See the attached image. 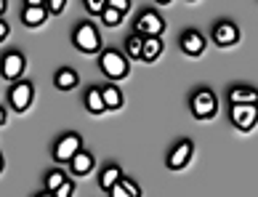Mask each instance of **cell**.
Wrapping results in <instances>:
<instances>
[{"mask_svg":"<svg viewBox=\"0 0 258 197\" xmlns=\"http://www.w3.org/2000/svg\"><path fill=\"white\" fill-rule=\"evenodd\" d=\"M85 104H88V109L93 112V115H99V112L107 109V107H104V99H101V91H88V99H85Z\"/></svg>","mask_w":258,"mask_h":197,"instance_id":"obj_18","label":"cell"},{"mask_svg":"<svg viewBox=\"0 0 258 197\" xmlns=\"http://www.w3.org/2000/svg\"><path fill=\"white\" fill-rule=\"evenodd\" d=\"M112 197H131V194H128V189L122 186V181L112 186Z\"/></svg>","mask_w":258,"mask_h":197,"instance_id":"obj_26","label":"cell"},{"mask_svg":"<svg viewBox=\"0 0 258 197\" xmlns=\"http://www.w3.org/2000/svg\"><path fill=\"white\" fill-rule=\"evenodd\" d=\"M70 165H72V173H75V176H88V173L93 171V157L80 149V152L70 160Z\"/></svg>","mask_w":258,"mask_h":197,"instance_id":"obj_10","label":"cell"},{"mask_svg":"<svg viewBox=\"0 0 258 197\" xmlns=\"http://www.w3.org/2000/svg\"><path fill=\"white\" fill-rule=\"evenodd\" d=\"M53 197H72V184H70V181H64L59 189L53 192Z\"/></svg>","mask_w":258,"mask_h":197,"instance_id":"obj_25","label":"cell"},{"mask_svg":"<svg viewBox=\"0 0 258 197\" xmlns=\"http://www.w3.org/2000/svg\"><path fill=\"white\" fill-rule=\"evenodd\" d=\"M114 184H120V168H107V171L101 173V186L104 189H112Z\"/></svg>","mask_w":258,"mask_h":197,"instance_id":"obj_19","label":"cell"},{"mask_svg":"<svg viewBox=\"0 0 258 197\" xmlns=\"http://www.w3.org/2000/svg\"><path fill=\"white\" fill-rule=\"evenodd\" d=\"M64 6H67L64 0H51V3H48V11H53V14H59L61 8H64Z\"/></svg>","mask_w":258,"mask_h":197,"instance_id":"obj_28","label":"cell"},{"mask_svg":"<svg viewBox=\"0 0 258 197\" xmlns=\"http://www.w3.org/2000/svg\"><path fill=\"white\" fill-rule=\"evenodd\" d=\"M189 157H192V144H189V142H181L173 152H170L168 163H170V168H184Z\"/></svg>","mask_w":258,"mask_h":197,"instance_id":"obj_12","label":"cell"},{"mask_svg":"<svg viewBox=\"0 0 258 197\" xmlns=\"http://www.w3.org/2000/svg\"><path fill=\"white\" fill-rule=\"evenodd\" d=\"M192 112H195L200 120L213 117L216 112H218V101H216V96H213L210 91H200L197 96L192 99Z\"/></svg>","mask_w":258,"mask_h":197,"instance_id":"obj_2","label":"cell"},{"mask_svg":"<svg viewBox=\"0 0 258 197\" xmlns=\"http://www.w3.org/2000/svg\"><path fill=\"white\" fill-rule=\"evenodd\" d=\"M232 120H234V125H240L242 130H250L255 125V120H258V107H242V104H234L232 107Z\"/></svg>","mask_w":258,"mask_h":197,"instance_id":"obj_5","label":"cell"},{"mask_svg":"<svg viewBox=\"0 0 258 197\" xmlns=\"http://www.w3.org/2000/svg\"><path fill=\"white\" fill-rule=\"evenodd\" d=\"M181 48H184V53H189V56L203 53V51H205L203 35H200V32H186L184 37H181Z\"/></svg>","mask_w":258,"mask_h":197,"instance_id":"obj_9","label":"cell"},{"mask_svg":"<svg viewBox=\"0 0 258 197\" xmlns=\"http://www.w3.org/2000/svg\"><path fill=\"white\" fill-rule=\"evenodd\" d=\"M78 86V75H75L72 70H61L59 75H56V88H61V91H70Z\"/></svg>","mask_w":258,"mask_h":197,"instance_id":"obj_17","label":"cell"},{"mask_svg":"<svg viewBox=\"0 0 258 197\" xmlns=\"http://www.w3.org/2000/svg\"><path fill=\"white\" fill-rule=\"evenodd\" d=\"M6 35H8V24L3 22V19H0V40H3Z\"/></svg>","mask_w":258,"mask_h":197,"instance_id":"obj_29","label":"cell"},{"mask_svg":"<svg viewBox=\"0 0 258 197\" xmlns=\"http://www.w3.org/2000/svg\"><path fill=\"white\" fill-rule=\"evenodd\" d=\"M104 24H109V27L120 24V14L112 11V8H104Z\"/></svg>","mask_w":258,"mask_h":197,"instance_id":"obj_21","label":"cell"},{"mask_svg":"<svg viewBox=\"0 0 258 197\" xmlns=\"http://www.w3.org/2000/svg\"><path fill=\"white\" fill-rule=\"evenodd\" d=\"M43 22H45V6H37V8H30V6H27V11H24V24L37 27V24H43Z\"/></svg>","mask_w":258,"mask_h":197,"instance_id":"obj_15","label":"cell"},{"mask_svg":"<svg viewBox=\"0 0 258 197\" xmlns=\"http://www.w3.org/2000/svg\"><path fill=\"white\" fill-rule=\"evenodd\" d=\"M232 104H242V107H258V91H250V88H234L229 93Z\"/></svg>","mask_w":258,"mask_h":197,"instance_id":"obj_11","label":"cell"},{"mask_svg":"<svg viewBox=\"0 0 258 197\" xmlns=\"http://www.w3.org/2000/svg\"><path fill=\"white\" fill-rule=\"evenodd\" d=\"M101 99H104V107H109V109H117L122 104V96H120V91L114 88V86H107L101 91Z\"/></svg>","mask_w":258,"mask_h":197,"instance_id":"obj_16","label":"cell"},{"mask_svg":"<svg viewBox=\"0 0 258 197\" xmlns=\"http://www.w3.org/2000/svg\"><path fill=\"white\" fill-rule=\"evenodd\" d=\"M122 186L128 189V194H131V197H139V194H141V192H139V186L133 184V181H122Z\"/></svg>","mask_w":258,"mask_h":197,"instance_id":"obj_27","label":"cell"},{"mask_svg":"<svg viewBox=\"0 0 258 197\" xmlns=\"http://www.w3.org/2000/svg\"><path fill=\"white\" fill-rule=\"evenodd\" d=\"M75 45L83 53H93L99 51V32L93 30V24H80L78 32H75Z\"/></svg>","mask_w":258,"mask_h":197,"instance_id":"obj_3","label":"cell"},{"mask_svg":"<svg viewBox=\"0 0 258 197\" xmlns=\"http://www.w3.org/2000/svg\"><path fill=\"white\" fill-rule=\"evenodd\" d=\"M6 6H8V3H6V0H0V14H3V11H6Z\"/></svg>","mask_w":258,"mask_h":197,"instance_id":"obj_31","label":"cell"},{"mask_svg":"<svg viewBox=\"0 0 258 197\" xmlns=\"http://www.w3.org/2000/svg\"><path fill=\"white\" fill-rule=\"evenodd\" d=\"M40 197H53V194H40Z\"/></svg>","mask_w":258,"mask_h":197,"instance_id":"obj_32","label":"cell"},{"mask_svg":"<svg viewBox=\"0 0 258 197\" xmlns=\"http://www.w3.org/2000/svg\"><path fill=\"white\" fill-rule=\"evenodd\" d=\"M64 181H67V179H64L61 173H51V176H48V189H51V192H56Z\"/></svg>","mask_w":258,"mask_h":197,"instance_id":"obj_23","label":"cell"},{"mask_svg":"<svg viewBox=\"0 0 258 197\" xmlns=\"http://www.w3.org/2000/svg\"><path fill=\"white\" fill-rule=\"evenodd\" d=\"M80 152V139L75 136V134H70V136H64L59 144H56V149H53V157L59 163H70L75 155Z\"/></svg>","mask_w":258,"mask_h":197,"instance_id":"obj_4","label":"cell"},{"mask_svg":"<svg viewBox=\"0 0 258 197\" xmlns=\"http://www.w3.org/2000/svg\"><path fill=\"white\" fill-rule=\"evenodd\" d=\"M141 45H144V37H139V35L131 37V40H128V53L139 59V56H141Z\"/></svg>","mask_w":258,"mask_h":197,"instance_id":"obj_20","label":"cell"},{"mask_svg":"<svg viewBox=\"0 0 258 197\" xmlns=\"http://www.w3.org/2000/svg\"><path fill=\"white\" fill-rule=\"evenodd\" d=\"M85 6H88V11H91V14H101L104 8H107V3H104V0H88Z\"/></svg>","mask_w":258,"mask_h":197,"instance_id":"obj_24","label":"cell"},{"mask_svg":"<svg viewBox=\"0 0 258 197\" xmlns=\"http://www.w3.org/2000/svg\"><path fill=\"white\" fill-rule=\"evenodd\" d=\"M162 27H165V24H162V19H160L157 14H152V11L139 19V32L147 35V37H160Z\"/></svg>","mask_w":258,"mask_h":197,"instance_id":"obj_7","label":"cell"},{"mask_svg":"<svg viewBox=\"0 0 258 197\" xmlns=\"http://www.w3.org/2000/svg\"><path fill=\"white\" fill-rule=\"evenodd\" d=\"M0 168H3V157H0Z\"/></svg>","mask_w":258,"mask_h":197,"instance_id":"obj_33","label":"cell"},{"mask_svg":"<svg viewBox=\"0 0 258 197\" xmlns=\"http://www.w3.org/2000/svg\"><path fill=\"white\" fill-rule=\"evenodd\" d=\"M107 8H112V11L122 14V11H128V8H131V3H128V0H109Z\"/></svg>","mask_w":258,"mask_h":197,"instance_id":"obj_22","label":"cell"},{"mask_svg":"<svg viewBox=\"0 0 258 197\" xmlns=\"http://www.w3.org/2000/svg\"><path fill=\"white\" fill-rule=\"evenodd\" d=\"M11 104L19 112L32 104V86H30V83H16L14 91H11Z\"/></svg>","mask_w":258,"mask_h":197,"instance_id":"obj_6","label":"cell"},{"mask_svg":"<svg viewBox=\"0 0 258 197\" xmlns=\"http://www.w3.org/2000/svg\"><path fill=\"white\" fill-rule=\"evenodd\" d=\"M160 53H162V43H160V37H144V45H141V59L155 61Z\"/></svg>","mask_w":258,"mask_h":197,"instance_id":"obj_14","label":"cell"},{"mask_svg":"<svg viewBox=\"0 0 258 197\" xmlns=\"http://www.w3.org/2000/svg\"><path fill=\"white\" fill-rule=\"evenodd\" d=\"M216 43H218V45H232V43H237V27L229 24V22L218 24V27H216Z\"/></svg>","mask_w":258,"mask_h":197,"instance_id":"obj_13","label":"cell"},{"mask_svg":"<svg viewBox=\"0 0 258 197\" xmlns=\"http://www.w3.org/2000/svg\"><path fill=\"white\" fill-rule=\"evenodd\" d=\"M3 123H6V112L0 109V125H3Z\"/></svg>","mask_w":258,"mask_h":197,"instance_id":"obj_30","label":"cell"},{"mask_svg":"<svg viewBox=\"0 0 258 197\" xmlns=\"http://www.w3.org/2000/svg\"><path fill=\"white\" fill-rule=\"evenodd\" d=\"M22 72H24V56L8 53L6 59H3V78L16 80V78H22Z\"/></svg>","mask_w":258,"mask_h":197,"instance_id":"obj_8","label":"cell"},{"mask_svg":"<svg viewBox=\"0 0 258 197\" xmlns=\"http://www.w3.org/2000/svg\"><path fill=\"white\" fill-rule=\"evenodd\" d=\"M101 72L107 75V78H112V80H122L128 75V61L122 59L120 53L107 51L101 56Z\"/></svg>","mask_w":258,"mask_h":197,"instance_id":"obj_1","label":"cell"}]
</instances>
